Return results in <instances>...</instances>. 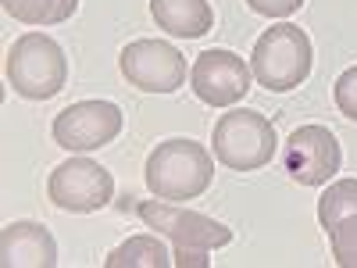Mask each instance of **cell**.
Masks as SVG:
<instances>
[{
    "instance_id": "5b68a950",
    "label": "cell",
    "mask_w": 357,
    "mask_h": 268,
    "mask_svg": "<svg viewBox=\"0 0 357 268\" xmlns=\"http://www.w3.org/2000/svg\"><path fill=\"white\" fill-rule=\"evenodd\" d=\"M136 215L143 218L146 229H154L175 247H190V251H218L225 244H232V229L225 222H215L190 207H175L161 197L154 200H136Z\"/></svg>"
},
{
    "instance_id": "9a60e30c",
    "label": "cell",
    "mask_w": 357,
    "mask_h": 268,
    "mask_svg": "<svg viewBox=\"0 0 357 268\" xmlns=\"http://www.w3.org/2000/svg\"><path fill=\"white\" fill-rule=\"evenodd\" d=\"M343 215H357V179H336V183L318 197V222L329 232Z\"/></svg>"
},
{
    "instance_id": "5bb4252c",
    "label": "cell",
    "mask_w": 357,
    "mask_h": 268,
    "mask_svg": "<svg viewBox=\"0 0 357 268\" xmlns=\"http://www.w3.org/2000/svg\"><path fill=\"white\" fill-rule=\"evenodd\" d=\"M22 25H61L79 11V0H0Z\"/></svg>"
},
{
    "instance_id": "52a82bcc",
    "label": "cell",
    "mask_w": 357,
    "mask_h": 268,
    "mask_svg": "<svg viewBox=\"0 0 357 268\" xmlns=\"http://www.w3.org/2000/svg\"><path fill=\"white\" fill-rule=\"evenodd\" d=\"M118 68L143 94H175L186 82V57L165 40H132L118 54Z\"/></svg>"
},
{
    "instance_id": "30bf717a",
    "label": "cell",
    "mask_w": 357,
    "mask_h": 268,
    "mask_svg": "<svg viewBox=\"0 0 357 268\" xmlns=\"http://www.w3.org/2000/svg\"><path fill=\"white\" fill-rule=\"evenodd\" d=\"M250 75L254 72L240 54L215 47V50L197 54V61L190 68V86L197 100L211 107H232L250 94Z\"/></svg>"
},
{
    "instance_id": "8992f818",
    "label": "cell",
    "mask_w": 357,
    "mask_h": 268,
    "mask_svg": "<svg viewBox=\"0 0 357 268\" xmlns=\"http://www.w3.org/2000/svg\"><path fill=\"white\" fill-rule=\"evenodd\" d=\"M47 197H50L54 207H61V211L89 215V211H100V207L111 204L114 179L93 158H68L50 172Z\"/></svg>"
},
{
    "instance_id": "6da1fadb",
    "label": "cell",
    "mask_w": 357,
    "mask_h": 268,
    "mask_svg": "<svg viewBox=\"0 0 357 268\" xmlns=\"http://www.w3.org/2000/svg\"><path fill=\"white\" fill-rule=\"evenodd\" d=\"M146 190L161 200H193L215 179V158L193 140H165L146 154Z\"/></svg>"
},
{
    "instance_id": "ac0fdd59",
    "label": "cell",
    "mask_w": 357,
    "mask_h": 268,
    "mask_svg": "<svg viewBox=\"0 0 357 268\" xmlns=\"http://www.w3.org/2000/svg\"><path fill=\"white\" fill-rule=\"evenodd\" d=\"M247 8L254 15H264V18H286L293 11H301L304 0H247Z\"/></svg>"
},
{
    "instance_id": "d6986e66",
    "label": "cell",
    "mask_w": 357,
    "mask_h": 268,
    "mask_svg": "<svg viewBox=\"0 0 357 268\" xmlns=\"http://www.w3.org/2000/svg\"><path fill=\"white\" fill-rule=\"evenodd\" d=\"M172 265H178V268H207V251H190V247H175V254H172Z\"/></svg>"
},
{
    "instance_id": "277c9868",
    "label": "cell",
    "mask_w": 357,
    "mask_h": 268,
    "mask_svg": "<svg viewBox=\"0 0 357 268\" xmlns=\"http://www.w3.org/2000/svg\"><path fill=\"white\" fill-rule=\"evenodd\" d=\"M211 143H215V158L232 172H257L279 151V136H275L272 118H264L254 107L225 111L215 122Z\"/></svg>"
},
{
    "instance_id": "e0dca14e",
    "label": "cell",
    "mask_w": 357,
    "mask_h": 268,
    "mask_svg": "<svg viewBox=\"0 0 357 268\" xmlns=\"http://www.w3.org/2000/svg\"><path fill=\"white\" fill-rule=\"evenodd\" d=\"M333 97H336V107L343 118H350V122H357V65L347 68L336 86H333Z\"/></svg>"
},
{
    "instance_id": "7c38bea8",
    "label": "cell",
    "mask_w": 357,
    "mask_h": 268,
    "mask_svg": "<svg viewBox=\"0 0 357 268\" xmlns=\"http://www.w3.org/2000/svg\"><path fill=\"white\" fill-rule=\"evenodd\" d=\"M151 15L158 29L183 40H197L215 29V11L207 0H151Z\"/></svg>"
},
{
    "instance_id": "ba28073f",
    "label": "cell",
    "mask_w": 357,
    "mask_h": 268,
    "mask_svg": "<svg viewBox=\"0 0 357 268\" xmlns=\"http://www.w3.org/2000/svg\"><path fill=\"white\" fill-rule=\"evenodd\" d=\"M54 143L61 151L86 154V151H100L104 143H111L122 133V107L111 100H79L68 104L61 114L54 118Z\"/></svg>"
},
{
    "instance_id": "3957f363",
    "label": "cell",
    "mask_w": 357,
    "mask_h": 268,
    "mask_svg": "<svg viewBox=\"0 0 357 268\" xmlns=\"http://www.w3.org/2000/svg\"><path fill=\"white\" fill-rule=\"evenodd\" d=\"M8 82L25 100H50L68 82V61L47 33H22L8 50Z\"/></svg>"
},
{
    "instance_id": "2e32d148",
    "label": "cell",
    "mask_w": 357,
    "mask_h": 268,
    "mask_svg": "<svg viewBox=\"0 0 357 268\" xmlns=\"http://www.w3.org/2000/svg\"><path fill=\"white\" fill-rule=\"evenodd\" d=\"M329 247L340 268H357V215H343L329 229Z\"/></svg>"
},
{
    "instance_id": "7a4b0ae2",
    "label": "cell",
    "mask_w": 357,
    "mask_h": 268,
    "mask_svg": "<svg viewBox=\"0 0 357 268\" xmlns=\"http://www.w3.org/2000/svg\"><path fill=\"white\" fill-rule=\"evenodd\" d=\"M311 36L301 25L282 22L272 25L257 36L254 50H250V72L254 79L272 89V94H286V89H296L307 75H311Z\"/></svg>"
},
{
    "instance_id": "9c48e42d",
    "label": "cell",
    "mask_w": 357,
    "mask_h": 268,
    "mask_svg": "<svg viewBox=\"0 0 357 268\" xmlns=\"http://www.w3.org/2000/svg\"><path fill=\"white\" fill-rule=\"evenodd\" d=\"M340 140L325 126H301L282 143V168L301 186H325L340 172Z\"/></svg>"
},
{
    "instance_id": "4fadbf2b",
    "label": "cell",
    "mask_w": 357,
    "mask_h": 268,
    "mask_svg": "<svg viewBox=\"0 0 357 268\" xmlns=\"http://www.w3.org/2000/svg\"><path fill=\"white\" fill-rule=\"evenodd\" d=\"M172 254L158 236H129L122 247L104 258V268H168Z\"/></svg>"
},
{
    "instance_id": "8fae6325",
    "label": "cell",
    "mask_w": 357,
    "mask_h": 268,
    "mask_svg": "<svg viewBox=\"0 0 357 268\" xmlns=\"http://www.w3.org/2000/svg\"><path fill=\"white\" fill-rule=\"evenodd\" d=\"M0 265L4 268H54L57 244L40 222H11L0 232Z\"/></svg>"
}]
</instances>
